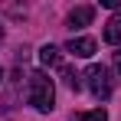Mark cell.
Instances as JSON below:
<instances>
[{"instance_id": "8fae6325", "label": "cell", "mask_w": 121, "mask_h": 121, "mask_svg": "<svg viewBox=\"0 0 121 121\" xmlns=\"http://www.w3.org/2000/svg\"><path fill=\"white\" fill-rule=\"evenodd\" d=\"M0 36H3V26H0Z\"/></svg>"}, {"instance_id": "6da1fadb", "label": "cell", "mask_w": 121, "mask_h": 121, "mask_svg": "<svg viewBox=\"0 0 121 121\" xmlns=\"http://www.w3.org/2000/svg\"><path fill=\"white\" fill-rule=\"evenodd\" d=\"M30 105L36 111H43V115H49L56 108V88H52V79L46 72H33L30 75Z\"/></svg>"}, {"instance_id": "9c48e42d", "label": "cell", "mask_w": 121, "mask_h": 121, "mask_svg": "<svg viewBox=\"0 0 121 121\" xmlns=\"http://www.w3.org/2000/svg\"><path fill=\"white\" fill-rule=\"evenodd\" d=\"M115 65H118V69H121V52H115Z\"/></svg>"}, {"instance_id": "8992f818", "label": "cell", "mask_w": 121, "mask_h": 121, "mask_svg": "<svg viewBox=\"0 0 121 121\" xmlns=\"http://www.w3.org/2000/svg\"><path fill=\"white\" fill-rule=\"evenodd\" d=\"M39 62L43 65H49V69H52V65H59V49H56V46H52V43H46V46H43L39 49Z\"/></svg>"}, {"instance_id": "52a82bcc", "label": "cell", "mask_w": 121, "mask_h": 121, "mask_svg": "<svg viewBox=\"0 0 121 121\" xmlns=\"http://www.w3.org/2000/svg\"><path fill=\"white\" fill-rule=\"evenodd\" d=\"M72 121H108V111H105V108H92V111H82V115H75Z\"/></svg>"}, {"instance_id": "7a4b0ae2", "label": "cell", "mask_w": 121, "mask_h": 121, "mask_svg": "<svg viewBox=\"0 0 121 121\" xmlns=\"http://www.w3.org/2000/svg\"><path fill=\"white\" fill-rule=\"evenodd\" d=\"M85 85H88V92L95 95V98H111V72L105 69V65H88V72L82 75Z\"/></svg>"}, {"instance_id": "5b68a950", "label": "cell", "mask_w": 121, "mask_h": 121, "mask_svg": "<svg viewBox=\"0 0 121 121\" xmlns=\"http://www.w3.org/2000/svg\"><path fill=\"white\" fill-rule=\"evenodd\" d=\"M105 43H111V46L121 43V13H115L111 20L105 23Z\"/></svg>"}, {"instance_id": "3957f363", "label": "cell", "mask_w": 121, "mask_h": 121, "mask_svg": "<svg viewBox=\"0 0 121 121\" xmlns=\"http://www.w3.org/2000/svg\"><path fill=\"white\" fill-rule=\"evenodd\" d=\"M65 52H72V56H79V59H88V56H95V39H88V36H72V39L65 43Z\"/></svg>"}, {"instance_id": "277c9868", "label": "cell", "mask_w": 121, "mask_h": 121, "mask_svg": "<svg viewBox=\"0 0 121 121\" xmlns=\"http://www.w3.org/2000/svg\"><path fill=\"white\" fill-rule=\"evenodd\" d=\"M92 17H95V7H75V10H69V26L72 30H82V26H88L92 23Z\"/></svg>"}, {"instance_id": "30bf717a", "label": "cell", "mask_w": 121, "mask_h": 121, "mask_svg": "<svg viewBox=\"0 0 121 121\" xmlns=\"http://www.w3.org/2000/svg\"><path fill=\"white\" fill-rule=\"evenodd\" d=\"M0 79H3V69H0Z\"/></svg>"}, {"instance_id": "ba28073f", "label": "cell", "mask_w": 121, "mask_h": 121, "mask_svg": "<svg viewBox=\"0 0 121 121\" xmlns=\"http://www.w3.org/2000/svg\"><path fill=\"white\" fill-rule=\"evenodd\" d=\"M62 75H65V85H69V88H79L82 85V75H75L72 69H62Z\"/></svg>"}]
</instances>
